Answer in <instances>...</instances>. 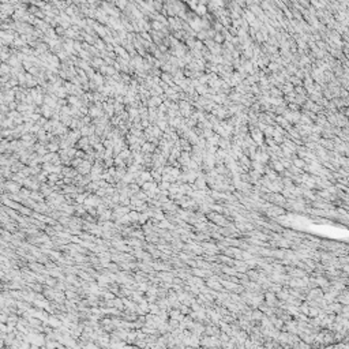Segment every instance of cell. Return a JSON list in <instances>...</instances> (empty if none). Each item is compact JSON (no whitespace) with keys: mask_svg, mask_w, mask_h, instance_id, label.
<instances>
[{"mask_svg":"<svg viewBox=\"0 0 349 349\" xmlns=\"http://www.w3.org/2000/svg\"><path fill=\"white\" fill-rule=\"evenodd\" d=\"M92 168H93V165H92L90 161H83V163L79 165L77 169H78V172L81 175H87V173H90Z\"/></svg>","mask_w":349,"mask_h":349,"instance_id":"cell-1","label":"cell"},{"mask_svg":"<svg viewBox=\"0 0 349 349\" xmlns=\"http://www.w3.org/2000/svg\"><path fill=\"white\" fill-rule=\"evenodd\" d=\"M89 195H90V192H81V194H78L77 195V198H75V203L77 205H83L85 203V200H86V198H87Z\"/></svg>","mask_w":349,"mask_h":349,"instance_id":"cell-2","label":"cell"},{"mask_svg":"<svg viewBox=\"0 0 349 349\" xmlns=\"http://www.w3.org/2000/svg\"><path fill=\"white\" fill-rule=\"evenodd\" d=\"M139 217H141V213H139V211L130 210L128 218H130V221H131V224H132V222H139Z\"/></svg>","mask_w":349,"mask_h":349,"instance_id":"cell-3","label":"cell"},{"mask_svg":"<svg viewBox=\"0 0 349 349\" xmlns=\"http://www.w3.org/2000/svg\"><path fill=\"white\" fill-rule=\"evenodd\" d=\"M160 311H161V308H160V305H158L157 303H150V312H152V314L158 315V314H160Z\"/></svg>","mask_w":349,"mask_h":349,"instance_id":"cell-4","label":"cell"},{"mask_svg":"<svg viewBox=\"0 0 349 349\" xmlns=\"http://www.w3.org/2000/svg\"><path fill=\"white\" fill-rule=\"evenodd\" d=\"M82 163H83V160H82V158H78V160H74L73 163H71V165H73V168H78Z\"/></svg>","mask_w":349,"mask_h":349,"instance_id":"cell-5","label":"cell"},{"mask_svg":"<svg viewBox=\"0 0 349 349\" xmlns=\"http://www.w3.org/2000/svg\"><path fill=\"white\" fill-rule=\"evenodd\" d=\"M49 149H51L52 152H55V150L57 149V146H56V145H51V146H49Z\"/></svg>","mask_w":349,"mask_h":349,"instance_id":"cell-6","label":"cell"}]
</instances>
